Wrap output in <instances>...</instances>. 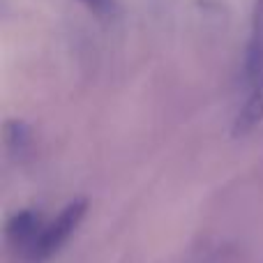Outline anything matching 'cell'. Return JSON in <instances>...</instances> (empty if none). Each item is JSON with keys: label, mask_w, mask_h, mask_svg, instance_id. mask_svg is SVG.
<instances>
[{"label": "cell", "mask_w": 263, "mask_h": 263, "mask_svg": "<svg viewBox=\"0 0 263 263\" xmlns=\"http://www.w3.org/2000/svg\"><path fill=\"white\" fill-rule=\"evenodd\" d=\"M86 210H88L86 199H77V201H72V203L65 205L53 222L44 224V229H42L37 242L26 254V261L28 263H44L46 259H51L55 252L63 250V245L72 238V233L77 231V227L81 224V219L86 217Z\"/></svg>", "instance_id": "6da1fadb"}, {"label": "cell", "mask_w": 263, "mask_h": 263, "mask_svg": "<svg viewBox=\"0 0 263 263\" xmlns=\"http://www.w3.org/2000/svg\"><path fill=\"white\" fill-rule=\"evenodd\" d=\"M245 74L250 81H259L263 74V0L254 3L252 32H250L247 55H245Z\"/></svg>", "instance_id": "3957f363"}, {"label": "cell", "mask_w": 263, "mask_h": 263, "mask_svg": "<svg viewBox=\"0 0 263 263\" xmlns=\"http://www.w3.org/2000/svg\"><path fill=\"white\" fill-rule=\"evenodd\" d=\"M42 229H44V219L35 210H18L5 224V238L12 247L23 252V256L30 252V247L37 242Z\"/></svg>", "instance_id": "7a4b0ae2"}, {"label": "cell", "mask_w": 263, "mask_h": 263, "mask_svg": "<svg viewBox=\"0 0 263 263\" xmlns=\"http://www.w3.org/2000/svg\"><path fill=\"white\" fill-rule=\"evenodd\" d=\"M5 145L12 155H23L30 148V129L21 120H9L5 123Z\"/></svg>", "instance_id": "5b68a950"}, {"label": "cell", "mask_w": 263, "mask_h": 263, "mask_svg": "<svg viewBox=\"0 0 263 263\" xmlns=\"http://www.w3.org/2000/svg\"><path fill=\"white\" fill-rule=\"evenodd\" d=\"M261 123H263V74H261L259 81H256L252 95L247 97L245 106L240 109L236 123H233V134L242 136V134H247V132H252L254 127H259Z\"/></svg>", "instance_id": "277c9868"}, {"label": "cell", "mask_w": 263, "mask_h": 263, "mask_svg": "<svg viewBox=\"0 0 263 263\" xmlns=\"http://www.w3.org/2000/svg\"><path fill=\"white\" fill-rule=\"evenodd\" d=\"M81 3L95 14H109L114 9V0H81Z\"/></svg>", "instance_id": "8992f818"}]
</instances>
